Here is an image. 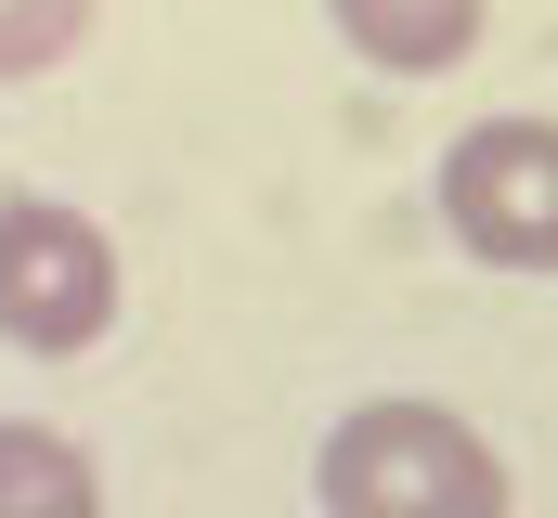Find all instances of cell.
Masks as SVG:
<instances>
[{"label":"cell","instance_id":"8992f818","mask_svg":"<svg viewBox=\"0 0 558 518\" xmlns=\"http://www.w3.org/2000/svg\"><path fill=\"white\" fill-rule=\"evenodd\" d=\"M78 52V13H0V65H65Z\"/></svg>","mask_w":558,"mask_h":518},{"label":"cell","instance_id":"277c9868","mask_svg":"<svg viewBox=\"0 0 558 518\" xmlns=\"http://www.w3.org/2000/svg\"><path fill=\"white\" fill-rule=\"evenodd\" d=\"M338 39H351L364 65H390V78H441V65L481 52V13H468V0H351Z\"/></svg>","mask_w":558,"mask_h":518},{"label":"cell","instance_id":"5b68a950","mask_svg":"<svg viewBox=\"0 0 558 518\" xmlns=\"http://www.w3.org/2000/svg\"><path fill=\"white\" fill-rule=\"evenodd\" d=\"M0 518H105V467L65 428L0 415Z\"/></svg>","mask_w":558,"mask_h":518},{"label":"cell","instance_id":"3957f363","mask_svg":"<svg viewBox=\"0 0 558 518\" xmlns=\"http://www.w3.org/2000/svg\"><path fill=\"white\" fill-rule=\"evenodd\" d=\"M441 234L481 272H558V118H481L441 143Z\"/></svg>","mask_w":558,"mask_h":518},{"label":"cell","instance_id":"6da1fadb","mask_svg":"<svg viewBox=\"0 0 558 518\" xmlns=\"http://www.w3.org/2000/svg\"><path fill=\"white\" fill-rule=\"evenodd\" d=\"M312 506L325 518H507V454L454 415V402H351L312 454Z\"/></svg>","mask_w":558,"mask_h":518},{"label":"cell","instance_id":"7a4b0ae2","mask_svg":"<svg viewBox=\"0 0 558 518\" xmlns=\"http://www.w3.org/2000/svg\"><path fill=\"white\" fill-rule=\"evenodd\" d=\"M118 324V247L65 195H0V350L78 363Z\"/></svg>","mask_w":558,"mask_h":518}]
</instances>
